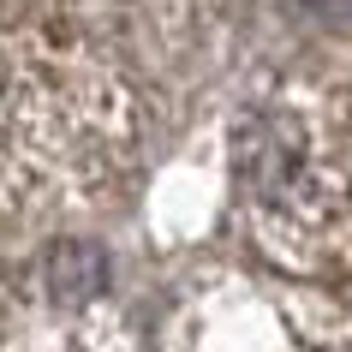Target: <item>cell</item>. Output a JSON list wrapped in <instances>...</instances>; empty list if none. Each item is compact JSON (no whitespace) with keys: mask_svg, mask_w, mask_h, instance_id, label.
<instances>
[{"mask_svg":"<svg viewBox=\"0 0 352 352\" xmlns=\"http://www.w3.org/2000/svg\"><path fill=\"white\" fill-rule=\"evenodd\" d=\"M42 275H48V293H54L60 305H84L90 293H102L108 257H102L90 239H66V245H54V251L42 257Z\"/></svg>","mask_w":352,"mask_h":352,"instance_id":"cell-1","label":"cell"},{"mask_svg":"<svg viewBox=\"0 0 352 352\" xmlns=\"http://www.w3.org/2000/svg\"><path fill=\"white\" fill-rule=\"evenodd\" d=\"M305 6H316V12H329V19H352V0H305Z\"/></svg>","mask_w":352,"mask_h":352,"instance_id":"cell-2","label":"cell"}]
</instances>
